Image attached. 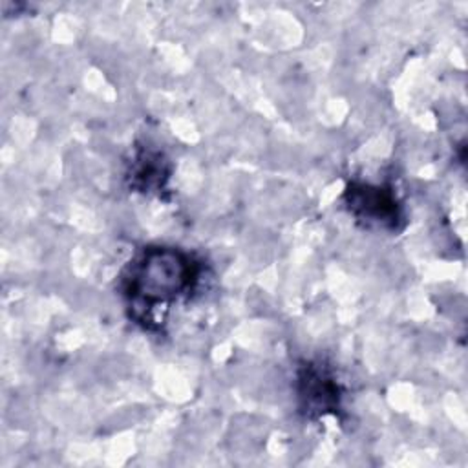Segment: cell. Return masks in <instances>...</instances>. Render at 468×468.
<instances>
[{
	"instance_id": "7a4b0ae2",
	"label": "cell",
	"mask_w": 468,
	"mask_h": 468,
	"mask_svg": "<svg viewBox=\"0 0 468 468\" xmlns=\"http://www.w3.org/2000/svg\"><path fill=\"white\" fill-rule=\"evenodd\" d=\"M347 208L367 223L395 227L400 219V207L389 188L377 185H351L346 190Z\"/></svg>"
},
{
	"instance_id": "3957f363",
	"label": "cell",
	"mask_w": 468,
	"mask_h": 468,
	"mask_svg": "<svg viewBox=\"0 0 468 468\" xmlns=\"http://www.w3.org/2000/svg\"><path fill=\"white\" fill-rule=\"evenodd\" d=\"M298 393L307 413L324 415L338 408V388L320 364H305L298 375Z\"/></svg>"
},
{
	"instance_id": "277c9868",
	"label": "cell",
	"mask_w": 468,
	"mask_h": 468,
	"mask_svg": "<svg viewBox=\"0 0 468 468\" xmlns=\"http://www.w3.org/2000/svg\"><path fill=\"white\" fill-rule=\"evenodd\" d=\"M132 177H133V185L139 186V188H148L150 190V188L161 186L163 179L166 177L161 155L148 154V152L141 154L137 157Z\"/></svg>"
},
{
	"instance_id": "6da1fadb",
	"label": "cell",
	"mask_w": 468,
	"mask_h": 468,
	"mask_svg": "<svg viewBox=\"0 0 468 468\" xmlns=\"http://www.w3.org/2000/svg\"><path fill=\"white\" fill-rule=\"evenodd\" d=\"M197 278L196 261L174 247H148L128 267L124 292L139 318L188 292Z\"/></svg>"
}]
</instances>
